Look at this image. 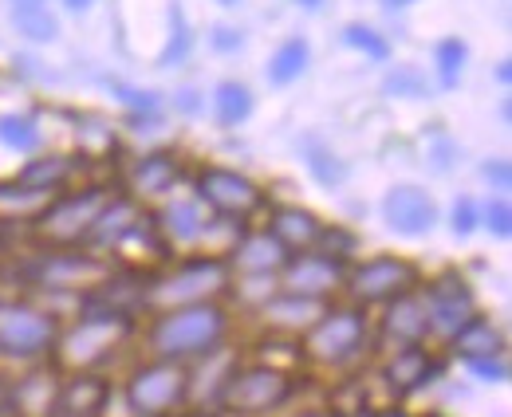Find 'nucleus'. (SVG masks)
Segmentation results:
<instances>
[{"label": "nucleus", "mask_w": 512, "mask_h": 417, "mask_svg": "<svg viewBox=\"0 0 512 417\" xmlns=\"http://www.w3.org/2000/svg\"><path fill=\"white\" fill-rule=\"evenodd\" d=\"M138 319L123 303H99V299H83L79 319H71L60 327V339L48 355V366L67 378V374H91L103 370L111 358L119 355V347L134 335Z\"/></svg>", "instance_id": "f257e3e1"}, {"label": "nucleus", "mask_w": 512, "mask_h": 417, "mask_svg": "<svg viewBox=\"0 0 512 417\" xmlns=\"http://www.w3.org/2000/svg\"><path fill=\"white\" fill-rule=\"evenodd\" d=\"M225 339H229V307L221 299L158 311L146 319V331H142L146 358L186 362V366L217 355Z\"/></svg>", "instance_id": "f03ea898"}, {"label": "nucleus", "mask_w": 512, "mask_h": 417, "mask_svg": "<svg viewBox=\"0 0 512 417\" xmlns=\"http://www.w3.org/2000/svg\"><path fill=\"white\" fill-rule=\"evenodd\" d=\"M229 264L225 256L213 252H197L178 264H166L162 272H154L150 280H142L138 288V311L142 315H158L170 307H190V303H213V299L229 296Z\"/></svg>", "instance_id": "7ed1b4c3"}, {"label": "nucleus", "mask_w": 512, "mask_h": 417, "mask_svg": "<svg viewBox=\"0 0 512 417\" xmlns=\"http://www.w3.org/2000/svg\"><path fill=\"white\" fill-rule=\"evenodd\" d=\"M300 394V374L292 366L253 358V362H237L217 394V410L229 417H260L272 410H284L292 398Z\"/></svg>", "instance_id": "20e7f679"}, {"label": "nucleus", "mask_w": 512, "mask_h": 417, "mask_svg": "<svg viewBox=\"0 0 512 417\" xmlns=\"http://www.w3.org/2000/svg\"><path fill=\"white\" fill-rule=\"evenodd\" d=\"M115 201L111 185H87V189H67L56 193L28 225L32 240L44 252H64V248H87V237L95 229V221L103 217V209Z\"/></svg>", "instance_id": "39448f33"}, {"label": "nucleus", "mask_w": 512, "mask_h": 417, "mask_svg": "<svg viewBox=\"0 0 512 417\" xmlns=\"http://www.w3.org/2000/svg\"><path fill=\"white\" fill-rule=\"evenodd\" d=\"M300 362L323 370H347L371 347V315L351 303H327L320 319L300 335Z\"/></svg>", "instance_id": "423d86ee"}, {"label": "nucleus", "mask_w": 512, "mask_h": 417, "mask_svg": "<svg viewBox=\"0 0 512 417\" xmlns=\"http://www.w3.org/2000/svg\"><path fill=\"white\" fill-rule=\"evenodd\" d=\"M60 327L64 319L56 307H44L24 296H0V358L4 362H20V366L48 362L60 339Z\"/></svg>", "instance_id": "0eeeda50"}, {"label": "nucleus", "mask_w": 512, "mask_h": 417, "mask_svg": "<svg viewBox=\"0 0 512 417\" xmlns=\"http://www.w3.org/2000/svg\"><path fill=\"white\" fill-rule=\"evenodd\" d=\"M190 366L146 358L123 382V406L130 417H174L190 406Z\"/></svg>", "instance_id": "6e6552de"}, {"label": "nucleus", "mask_w": 512, "mask_h": 417, "mask_svg": "<svg viewBox=\"0 0 512 417\" xmlns=\"http://www.w3.org/2000/svg\"><path fill=\"white\" fill-rule=\"evenodd\" d=\"M422 268L410 260V256H394V252H379V256H367L359 264L347 268V280H343V296L351 307H386L406 292H418L422 288Z\"/></svg>", "instance_id": "1a4fd4ad"}, {"label": "nucleus", "mask_w": 512, "mask_h": 417, "mask_svg": "<svg viewBox=\"0 0 512 417\" xmlns=\"http://www.w3.org/2000/svg\"><path fill=\"white\" fill-rule=\"evenodd\" d=\"M119 276V268L91 252V248H64V252H40V260L32 264L28 280L44 292H67V296L91 299L95 292H103L111 280Z\"/></svg>", "instance_id": "9d476101"}, {"label": "nucleus", "mask_w": 512, "mask_h": 417, "mask_svg": "<svg viewBox=\"0 0 512 417\" xmlns=\"http://www.w3.org/2000/svg\"><path fill=\"white\" fill-rule=\"evenodd\" d=\"M193 197L221 221L245 225L264 209V189L241 170H225V166H201L193 178Z\"/></svg>", "instance_id": "9b49d317"}, {"label": "nucleus", "mask_w": 512, "mask_h": 417, "mask_svg": "<svg viewBox=\"0 0 512 417\" xmlns=\"http://www.w3.org/2000/svg\"><path fill=\"white\" fill-rule=\"evenodd\" d=\"M422 299L430 311V343L434 339L449 343V335L477 315V296L457 268H446V272L422 280Z\"/></svg>", "instance_id": "f8f14e48"}, {"label": "nucleus", "mask_w": 512, "mask_h": 417, "mask_svg": "<svg viewBox=\"0 0 512 417\" xmlns=\"http://www.w3.org/2000/svg\"><path fill=\"white\" fill-rule=\"evenodd\" d=\"M347 268L351 260H339L331 252H300L284 264L280 272V292L288 296H304V299H320V303H335V296L343 292V280H347Z\"/></svg>", "instance_id": "ddd939ff"}, {"label": "nucleus", "mask_w": 512, "mask_h": 417, "mask_svg": "<svg viewBox=\"0 0 512 417\" xmlns=\"http://www.w3.org/2000/svg\"><path fill=\"white\" fill-rule=\"evenodd\" d=\"M371 343L383 347V351H402V347L430 343V311H426L422 288L386 303L379 323L371 327Z\"/></svg>", "instance_id": "4468645a"}, {"label": "nucleus", "mask_w": 512, "mask_h": 417, "mask_svg": "<svg viewBox=\"0 0 512 417\" xmlns=\"http://www.w3.org/2000/svg\"><path fill=\"white\" fill-rule=\"evenodd\" d=\"M111 398H115V382L103 370L67 374V378H60L44 417H107Z\"/></svg>", "instance_id": "2eb2a0df"}, {"label": "nucleus", "mask_w": 512, "mask_h": 417, "mask_svg": "<svg viewBox=\"0 0 512 417\" xmlns=\"http://www.w3.org/2000/svg\"><path fill=\"white\" fill-rule=\"evenodd\" d=\"M438 374H442V358L434 355V347H430V343L390 351V355H386V362H383V370H379L386 394H390L394 402L414 398V394H418V390H426V386H430Z\"/></svg>", "instance_id": "dca6fc26"}, {"label": "nucleus", "mask_w": 512, "mask_h": 417, "mask_svg": "<svg viewBox=\"0 0 512 417\" xmlns=\"http://www.w3.org/2000/svg\"><path fill=\"white\" fill-rule=\"evenodd\" d=\"M383 221L398 237H426L438 225V201L422 185H390L383 197Z\"/></svg>", "instance_id": "f3484780"}, {"label": "nucleus", "mask_w": 512, "mask_h": 417, "mask_svg": "<svg viewBox=\"0 0 512 417\" xmlns=\"http://www.w3.org/2000/svg\"><path fill=\"white\" fill-rule=\"evenodd\" d=\"M292 256L280 248V240L268 229H241L225 252L229 276H280Z\"/></svg>", "instance_id": "a211bd4d"}, {"label": "nucleus", "mask_w": 512, "mask_h": 417, "mask_svg": "<svg viewBox=\"0 0 512 417\" xmlns=\"http://www.w3.org/2000/svg\"><path fill=\"white\" fill-rule=\"evenodd\" d=\"M213 213L197 201V197H170L158 213H154V225L162 240L178 252V248H193V244H205L209 240V229H213Z\"/></svg>", "instance_id": "6ab92c4d"}, {"label": "nucleus", "mask_w": 512, "mask_h": 417, "mask_svg": "<svg viewBox=\"0 0 512 417\" xmlns=\"http://www.w3.org/2000/svg\"><path fill=\"white\" fill-rule=\"evenodd\" d=\"M323 311H327V303H320V299L288 296V292H276V296L264 299V303L256 307L264 331H268L272 339H288V343H300V335L320 319Z\"/></svg>", "instance_id": "aec40b11"}, {"label": "nucleus", "mask_w": 512, "mask_h": 417, "mask_svg": "<svg viewBox=\"0 0 512 417\" xmlns=\"http://www.w3.org/2000/svg\"><path fill=\"white\" fill-rule=\"evenodd\" d=\"M178 181H182V162H178V154H170V150H150V154H142L134 166L127 170V185H130V201H150V197H170L174 189H178Z\"/></svg>", "instance_id": "412c9836"}, {"label": "nucleus", "mask_w": 512, "mask_h": 417, "mask_svg": "<svg viewBox=\"0 0 512 417\" xmlns=\"http://www.w3.org/2000/svg\"><path fill=\"white\" fill-rule=\"evenodd\" d=\"M264 229L280 240V248H284L288 256H300V252L320 248L327 225H323L312 209H304V205H272Z\"/></svg>", "instance_id": "4be33fe9"}, {"label": "nucleus", "mask_w": 512, "mask_h": 417, "mask_svg": "<svg viewBox=\"0 0 512 417\" xmlns=\"http://www.w3.org/2000/svg\"><path fill=\"white\" fill-rule=\"evenodd\" d=\"M453 355L461 358V362H481V358H505L509 351V339H505V331L489 319V315H473L469 323H461L453 335H449L446 343Z\"/></svg>", "instance_id": "5701e85b"}, {"label": "nucleus", "mask_w": 512, "mask_h": 417, "mask_svg": "<svg viewBox=\"0 0 512 417\" xmlns=\"http://www.w3.org/2000/svg\"><path fill=\"white\" fill-rule=\"evenodd\" d=\"M75 174V162L67 154H44V158H28L16 170V185L36 193V197H56Z\"/></svg>", "instance_id": "b1692460"}, {"label": "nucleus", "mask_w": 512, "mask_h": 417, "mask_svg": "<svg viewBox=\"0 0 512 417\" xmlns=\"http://www.w3.org/2000/svg\"><path fill=\"white\" fill-rule=\"evenodd\" d=\"M308 63H312V44H308L304 36H288V40L272 52L264 75H268L272 87H288V83H296V79L308 71Z\"/></svg>", "instance_id": "393cba45"}, {"label": "nucleus", "mask_w": 512, "mask_h": 417, "mask_svg": "<svg viewBox=\"0 0 512 417\" xmlns=\"http://www.w3.org/2000/svg\"><path fill=\"white\" fill-rule=\"evenodd\" d=\"M249 115H253V91L237 79H221L213 87V119H217V126L237 130L241 122H249Z\"/></svg>", "instance_id": "a878e982"}, {"label": "nucleus", "mask_w": 512, "mask_h": 417, "mask_svg": "<svg viewBox=\"0 0 512 417\" xmlns=\"http://www.w3.org/2000/svg\"><path fill=\"white\" fill-rule=\"evenodd\" d=\"M300 154H304V166L312 170V178L327 185V189H335V185H343L347 181V162L323 142L320 134H308V138H300Z\"/></svg>", "instance_id": "bb28decb"}, {"label": "nucleus", "mask_w": 512, "mask_h": 417, "mask_svg": "<svg viewBox=\"0 0 512 417\" xmlns=\"http://www.w3.org/2000/svg\"><path fill=\"white\" fill-rule=\"evenodd\" d=\"M8 16H12V28H16L24 40H32V44H52V40L60 36V20H56V12H52L48 4L8 8Z\"/></svg>", "instance_id": "cd10ccee"}, {"label": "nucleus", "mask_w": 512, "mask_h": 417, "mask_svg": "<svg viewBox=\"0 0 512 417\" xmlns=\"http://www.w3.org/2000/svg\"><path fill=\"white\" fill-rule=\"evenodd\" d=\"M44 142V126L36 115H0V146L12 154H32Z\"/></svg>", "instance_id": "c85d7f7f"}, {"label": "nucleus", "mask_w": 512, "mask_h": 417, "mask_svg": "<svg viewBox=\"0 0 512 417\" xmlns=\"http://www.w3.org/2000/svg\"><path fill=\"white\" fill-rule=\"evenodd\" d=\"M190 48H193V32H190V20L182 12V4L174 0L170 4V28H166V44L158 52V67H178V63L190 60Z\"/></svg>", "instance_id": "c756f323"}, {"label": "nucleus", "mask_w": 512, "mask_h": 417, "mask_svg": "<svg viewBox=\"0 0 512 417\" xmlns=\"http://www.w3.org/2000/svg\"><path fill=\"white\" fill-rule=\"evenodd\" d=\"M465 60H469L465 40H457V36L438 40V48H434V71H438L442 91H453V87L461 83V75H465Z\"/></svg>", "instance_id": "7c9ffc66"}, {"label": "nucleus", "mask_w": 512, "mask_h": 417, "mask_svg": "<svg viewBox=\"0 0 512 417\" xmlns=\"http://www.w3.org/2000/svg\"><path fill=\"white\" fill-rule=\"evenodd\" d=\"M339 40H343L347 48L363 52L367 60H375V63H386V60H390V40H386L383 32H375L371 24H347V28L339 32Z\"/></svg>", "instance_id": "2f4dec72"}, {"label": "nucleus", "mask_w": 512, "mask_h": 417, "mask_svg": "<svg viewBox=\"0 0 512 417\" xmlns=\"http://www.w3.org/2000/svg\"><path fill=\"white\" fill-rule=\"evenodd\" d=\"M111 91L127 103L130 111H134V119H158V111H162V99L154 95V91H142V87H127V83H111Z\"/></svg>", "instance_id": "473e14b6"}, {"label": "nucleus", "mask_w": 512, "mask_h": 417, "mask_svg": "<svg viewBox=\"0 0 512 417\" xmlns=\"http://www.w3.org/2000/svg\"><path fill=\"white\" fill-rule=\"evenodd\" d=\"M386 95H406V99H422L426 95V75L422 71H414V67H398V71H390L383 83Z\"/></svg>", "instance_id": "72a5a7b5"}, {"label": "nucleus", "mask_w": 512, "mask_h": 417, "mask_svg": "<svg viewBox=\"0 0 512 417\" xmlns=\"http://www.w3.org/2000/svg\"><path fill=\"white\" fill-rule=\"evenodd\" d=\"M481 225H485V229H489L497 240H509L512 237V205H509V197L489 201V205L481 209Z\"/></svg>", "instance_id": "f704fd0d"}, {"label": "nucleus", "mask_w": 512, "mask_h": 417, "mask_svg": "<svg viewBox=\"0 0 512 417\" xmlns=\"http://www.w3.org/2000/svg\"><path fill=\"white\" fill-rule=\"evenodd\" d=\"M481 225V209L473 197H457L453 209H449V229L453 237H473V229Z\"/></svg>", "instance_id": "c9c22d12"}, {"label": "nucleus", "mask_w": 512, "mask_h": 417, "mask_svg": "<svg viewBox=\"0 0 512 417\" xmlns=\"http://www.w3.org/2000/svg\"><path fill=\"white\" fill-rule=\"evenodd\" d=\"M465 370L477 382H509V355L505 358H481V362H465Z\"/></svg>", "instance_id": "e433bc0d"}, {"label": "nucleus", "mask_w": 512, "mask_h": 417, "mask_svg": "<svg viewBox=\"0 0 512 417\" xmlns=\"http://www.w3.org/2000/svg\"><path fill=\"white\" fill-rule=\"evenodd\" d=\"M209 44H213V52H241L245 48V32L233 28V24H217L209 32Z\"/></svg>", "instance_id": "4c0bfd02"}, {"label": "nucleus", "mask_w": 512, "mask_h": 417, "mask_svg": "<svg viewBox=\"0 0 512 417\" xmlns=\"http://www.w3.org/2000/svg\"><path fill=\"white\" fill-rule=\"evenodd\" d=\"M481 174L493 181V189H501V193H509L512 189V162L509 158H493V162H485V166H481Z\"/></svg>", "instance_id": "58836bf2"}, {"label": "nucleus", "mask_w": 512, "mask_h": 417, "mask_svg": "<svg viewBox=\"0 0 512 417\" xmlns=\"http://www.w3.org/2000/svg\"><path fill=\"white\" fill-rule=\"evenodd\" d=\"M178 95H182V99H174V103H178V111H186V115H193V111L201 107V99H197V91H190V87H186V91H178Z\"/></svg>", "instance_id": "ea45409f"}, {"label": "nucleus", "mask_w": 512, "mask_h": 417, "mask_svg": "<svg viewBox=\"0 0 512 417\" xmlns=\"http://www.w3.org/2000/svg\"><path fill=\"white\" fill-rule=\"evenodd\" d=\"M292 417H343L339 410H331V406H312V410H300V414Z\"/></svg>", "instance_id": "a19ab883"}, {"label": "nucleus", "mask_w": 512, "mask_h": 417, "mask_svg": "<svg viewBox=\"0 0 512 417\" xmlns=\"http://www.w3.org/2000/svg\"><path fill=\"white\" fill-rule=\"evenodd\" d=\"M0 417H12V406H8V382H0Z\"/></svg>", "instance_id": "79ce46f5"}, {"label": "nucleus", "mask_w": 512, "mask_h": 417, "mask_svg": "<svg viewBox=\"0 0 512 417\" xmlns=\"http://www.w3.org/2000/svg\"><path fill=\"white\" fill-rule=\"evenodd\" d=\"M91 4H95V0H64V8H67V12H87Z\"/></svg>", "instance_id": "37998d69"}, {"label": "nucleus", "mask_w": 512, "mask_h": 417, "mask_svg": "<svg viewBox=\"0 0 512 417\" xmlns=\"http://www.w3.org/2000/svg\"><path fill=\"white\" fill-rule=\"evenodd\" d=\"M497 79L509 87V79H512V67H509V60H501V67H497Z\"/></svg>", "instance_id": "c03bdc74"}, {"label": "nucleus", "mask_w": 512, "mask_h": 417, "mask_svg": "<svg viewBox=\"0 0 512 417\" xmlns=\"http://www.w3.org/2000/svg\"><path fill=\"white\" fill-rule=\"evenodd\" d=\"M410 4H418V0H383V8H390V12H398V8H410Z\"/></svg>", "instance_id": "a18cd8bd"}, {"label": "nucleus", "mask_w": 512, "mask_h": 417, "mask_svg": "<svg viewBox=\"0 0 512 417\" xmlns=\"http://www.w3.org/2000/svg\"><path fill=\"white\" fill-rule=\"evenodd\" d=\"M367 417H406V414H402V410L394 406V410H371V414H367Z\"/></svg>", "instance_id": "49530a36"}, {"label": "nucleus", "mask_w": 512, "mask_h": 417, "mask_svg": "<svg viewBox=\"0 0 512 417\" xmlns=\"http://www.w3.org/2000/svg\"><path fill=\"white\" fill-rule=\"evenodd\" d=\"M32 4H48V0H8V8H32Z\"/></svg>", "instance_id": "de8ad7c7"}, {"label": "nucleus", "mask_w": 512, "mask_h": 417, "mask_svg": "<svg viewBox=\"0 0 512 417\" xmlns=\"http://www.w3.org/2000/svg\"><path fill=\"white\" fill-rule=\"evenodd\" d=\"M300 8H308V12H316V8H323V0H296Z\"/></svg>", "instance_id": "09e8293b"}, {"label": "nucleus", "mask_w": 512, "mask_h": 417, "mask_svg": "<svg viewBox=\"0 0 512 417\" xmlns=\"http://www.w3.org/2000/svg\"><path fill=\"white\" fill-rule=\"evenodd\" d=\"M217 4H225V8H233V4H241V0H217Z\"/></svg>", "instance_id": "8fccbe9b"}, {"label": "nucleus", "mask_w": 512, "mask_h": 417, "mask_svg": "<svg viewBox=\"0 0 512 417\" xmlns=\"http://www.w3.org/2000/svg\"><path fill=\"white\" fill-rule=\"evenodd\" d=\"M418 417H446V414H434V410H430V414H418Z\"/></svg>", "instance_id": "3c124183"}]
</instances>
